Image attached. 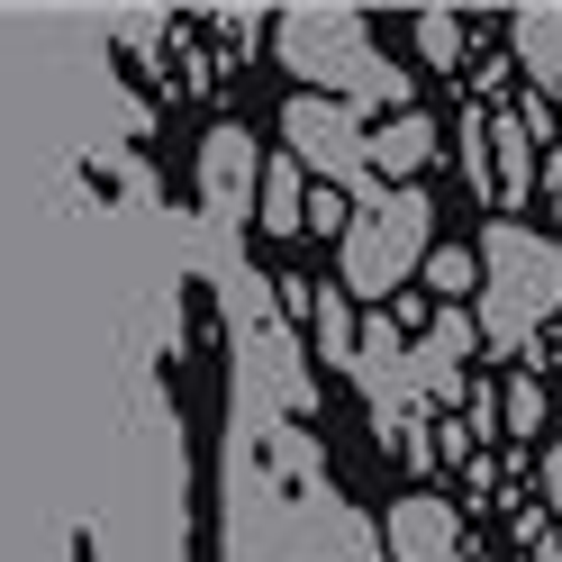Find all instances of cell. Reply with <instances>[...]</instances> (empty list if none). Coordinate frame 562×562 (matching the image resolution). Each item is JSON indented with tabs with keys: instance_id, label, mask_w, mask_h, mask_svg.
Masks as SVG:
<instances>
[{
	"instance_id": "6",
	"label": "cell",
	"mask_w": 562,
	"mask_h": 562,
	"mask_svg": "<svg viewBox=\"0 0 562 562\" xmlns=\"http://www.w3.org/2000/svg\"><path fill=\"white\" fill-rule=\"evenodd\" d=\"M391 553H400V562H463L453 508H445V499H400V508H391Z\"/></svg>"
},
{
	"instance_id": "14",
	"label": "cell",
	"mask_w": 562,
	"mask_h": 562,
	"mask_svg": "<svg viewBox=\"0 0 562 562\" xmlns=\"http://www.w3.org/2000/svg\"><path fill=\"white\" fill-rule=\"evenodd\" d=\"M536 417H544V391H536V381H517V391H508V427L536 436Z\"/></svg>"
},
{
	"instance_id": "13",
	"label": "cell",
	"mask_w": 562,
	"mask_h": 562,
	"mask_svg": "<svg viewBox=\"0 0 562 562\" xmlns=\"http://www.w3.org/2000/svg\"><path fill=\"white\" fill-rule=\"evenodd\" d=\"M417 46H427L436 64H453V55H463V27H453V19H417Z\"/></svg>"
},
{
	"instance_id": "3",
	"label": "cell",
	"mask_w": 562,
	"mask_h": 562,
	"mask_svg": "<svg viewBox=\"0 0 562 562\" xmlns=\"http://www.w3.org/2000/svg\"><path fill=\"white\" fill-rule=\"evenodd\" d=\"M427 227H436L427 191H381V200H363L355 218H345V291L391 300L400 281L427 263Z\"/></svg>"
},
{
	"instance_id": "11",
	"label": "cell",
	"mask_w": 562,
	"mask_h": 562,
	"mask_svg": "<svg viewBox=\"0 0 562 562\" xmlns=\"http://www.w3.org/2000/svg\"><path fill=\"white\" fill-rule=\"evenodd\" d=\"M427 281H436L445 300H463V291H481V263L472 255H427Z\"/></svg>"
},
{
	"instance_id": "4",
	"label": "cell",
	"mask_w": 562,
	"mask_h": 562,
	"mask_svg": "<svg viewBox=\"0 0 562 562\" xmlns=\"http://www.w3.org/2000/svg\"><path fill=\"white\" fill-rule=\"evenodd\" d=\"M281 136H291V164H300V172H318L327 191H363V182H372V164H363V127H355V110H336V100L300 91L291 110H281Z\"/></svg>"
},
{
	"instance_id": "15",
	"label": "cell",
	"mask_w": 562,
	"mask_h": 562,
	"mask_svg": "<svg viewBox=\"0 0 562 562\" xmlns=\"http://www.w3.org/2000/svg\"><path fill=\"white\" fill-rule=\"evenodd\" d=\"M544 499H553V517H562V445L544 453Z\"/></svg>"
},
{
	"instance_id": "2",
	"label": "cell",
	"mask_w": 562,
	"mask_h": 562,
	"mask_svg": "<svg viewBox=\"0 0 562 562\" xmlns=\"http://www.w3.org/2000/svg\"><path fill=\"white\" fill-rule=\"evenodd\" d=\"M481 336L490 345H526L553 308H562V245L536 227H490L481 236Z\"/></svg>"
},
{
	"instance_id": "7",
	"label": "cell",
	"mask_w": 562,
	"mask_h": 562,
	"mask_svg": "<svg viewBox=\"0 0 562 562\" xmlns=\"http://www.w3.org/2000/svg\"><path fill=\"white\" fill-rule=\"evenodd\" d=\"M200 182H209V209H218V218H245V191H255V155H245V127H218V136H209Z\"/></svg>"
},
{
	"instance_id": "16",
	"label": "cell",
	"mask_w": 562,
	"mask_h": 562,
	"mask_svg": "<svg viewBox=\"0 0 562 562\" xmlns=\"http://www.w3.org/2000/svg\"><path fill=\"white\" fill-rule=\"evenodd\" d=\"M553 209H562V164H553Z\"/></svg>"
},
{
	"instance_id": "12",
	"label": "cell",
	"mask_w": 562,
	"mask_h": 562,
	"mask_svg": "<svg viewBox=\"0 0 562 562\" xmlns=\"http://www.w3.org/2000/svg\"><path fill=\"white\" fill-rule=\"evenodd\" d=\"M318 336H327L336 363H355V327H345V300H336V291H318Z\"/></svg>"
},
{
	"instance_id": "1",
	"label": "cell",
	"mask_w": 562,
	"mask_h": 562,
	"mask_svg": "<svg viewBox=\"0 0 562 562\" xmlns=\"http://www.w3.org/2000/svg\"><path fill=\"white\" fill-rule=\"evenodd\" d=\"M281 64H291L300 82H318V100H336V110H408V74L363 37L355 10L281 19Z\"/></svg>"
},
{
	"instance_id": "5",
	"label": "cell",
	"mask_w": 562,
	"mask_h": 562,
	"mask_svg": "<svg viewBox=\"0 0 562 562\" xmlns=\"http://www.w3.org/2000/svg\"><path fill=\"white\" fill-rule=\"evenodd\" d=\"M463 172H472L490 200H517L526 172H536V164H526V127L517 119H472L463 127Z\"/></svg>"
},
{
	"instance_id": "9",
	"label": "cell",
	"mask_w": 562,
	"mask_h": 562,
	"mask_svg": "<svg viewBox=\"0 0 562 562\" xmlns=\"http://www.w3.org/2000/svg\"><path fill=\"white\" fill-rule=\"evenodd\" d=\"M517 64L536 82H562V10H526L517 19Z\"/></svg>"
},
{
	"instance_id": "8",
	"label": "cell",
	"mask_w": 562,
	"mask_h": 562,
	"mask_svg": "<svg viewBox=\"0 0 562 562\" xmlns=\"http://www.w3.org/2000/svg\"><path fill=\"white\" fill-rule=\"evenodd\" d=\"M427 155H436V127L417 119V110H400V119L381 127V136H363V164L381 172V182H391V172H400V191H408V172L427 164Z\"/></svg>"
},
{
	"instance_id": "10",
	"label": "cell",
	"mask_w": 562,
	"mask_h": 562,
	"mask_svg": "<svg viewBox=\"0 0 562 562\" xmlns=\"http://www.w3.org/2000/svg\"><path fill=\"white\" fill-rule=\"evenodd\" d=\"M300 218H308V200H300V164H272V182H263V227L291 236Z\"/></svg>"
}]
</instances>
